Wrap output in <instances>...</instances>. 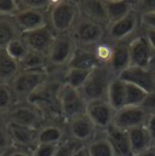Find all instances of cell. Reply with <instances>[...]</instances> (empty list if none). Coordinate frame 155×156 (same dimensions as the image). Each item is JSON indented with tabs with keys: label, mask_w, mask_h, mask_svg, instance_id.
<instances>
[{
	"label": "cell",
	"mask_w": 155,
	"mask_h": 156,
	"mask_svg": "<svg viewBox=\"0 0 155 156\" xmlns=\"http://www.w3.org/2000/svg\"><path fill=\"white\" fill-rule=\"evenodd\" d=\"M144 35L147 37V39L149 41L150 46L153 47V50L155 51V29L146 28V27H144Z\"/></svg>",
	"instance_id": "43"
},
{
	"label": "cell",
	"mask_w": 155,
	"mask_h": 156,
	"mask_svg": "<svg viewBox=\"0 0 155 156\" xmlns=\"http://www.w3.org/2000/svg\"><path fill=\"white\" fill-rule=\"evenodd\" d=\"M20 70L18 62H16L5 48H0V83L10 85Z\"/></svg>",
	"instance_id": "21"
},
{
	"label": "cell",
	"mask_w": 155,
	"mask_h": 156,
	"mask_svg": "<svg viewBox=\"0 0 155 156\" xmlns=\"http://www.w3.org/2000/svg\"><path fill=\"white\" fill-rule=\"evenodd\" d=\"M116 110L107 99H97L87 103L86 115L93 122L97 129L106 131L113 125Z\"/></svg>",
	"instance_id": "12"
},
{
	"label": "cell",
	"mask_w": 155,
	"mask_h": 156,
	"mask_svg": "<svg viewBox=\"0 0 155 156\" xmlns=\"http://www.w3.org/2000/svg\"><path fill=\"white\" fill-rule=\"evenodd\" d=\"M119 78L126 82L135 83L143 88L144 91L153 92L155 91V64L149 68L141 67H128L124 73L119 75Z\"/></svg>",
	"instance_id": "13"
},
{
	"label": "cell",
	"mask_w": 155,
	"mask_h": 156,
	"mask_svg": "<svg viewBox=\"0 0 155 156\" xmlns=\"http://www.w3.org/2000/svg\"><path fill=\"white\" fill-rule=\"evenodd\" d=\"M148 119V114L141 107L126 105L119 110H116L113 125L117 127L130 131L132 128L144 126Z\"/></svg>",
	"instance_id": "14"
},
{
	"label": "cell",
	"mask_w": 155,
	"mask_h": 156,
	"mask_svg": "<svg viewBox=\"0 0 155 156\" xmlns=\"http://www.w3.org/2000/svg\"><path fill=\"white\" fill-rule=\"evenodd\" d=\"M146 128L148 129L153 142L155 144V114H152V115H148V119H147V122H146Z\"/></svg>",
	"instance_id": "41"
},
{
	"label": "cell",
	"mask_w": 155,
	"mask_h": 156,
	"mask_svg": "<svg viewBox=\"0 0 155 156\" xmlns=\"http://www.w3.org/2000/svg\"><path fill=\"white\" fill-rule=\"evenodd\" d=\"M126 91H125V107L126 105H132V107H141L143 101L146 99L148 92L141 88L139 86L126 82Z\"/></svg>",
	"instance_id": "29"
},
{
	"label": "cell",
	"mask_w": 155,
	"mask_h": 156,
	"mask_svg": "<svg viewBox=\"0 0 155 156\" xmlns=\"http://www.w3.org/2000/svg\"><path fill=\"white\" fill-rule=\"evenodd\" d=\"M106 136L110 142L114 151L117 156H132V149L128 137V131L122 129L115 125L109 126L106 131Z\"/></svg>",
	"instance_id": "18"
},
{
	"label": "cell",
	"mask_w": 155,
	"mask_h": 156,
	"mask_svg": "<svg viewBox=\"0 0 155 156\" xmlns=\"http://www.w3.org/2000/svg\"><path fill=\"white\" fill-rule=\"evenodd\" d=\"M15 22L18 29L23 33L38 29L49 24V11L40 10H20L15 16Z\"/></svg>",
	"instance_id": "16"
},
{
	"label": "cell",
	"mask_w": 155,
	"mask_h": 156,
	"mask_svg": "<svg viewBox=\"0 0 155 156\" xmlns=\"http://www.w3.org/2000/svg\"><path fill=\"white\" fill-rule=\"evenodd\" d=\"M125 91H126L125 81L121 80L119 76L114 78L108 90L107 101L115 110H119L125 107Z\"/></svg>",
	"instance_id": "25"
},
{
	"label": "cell",
	"mask_w": 155,
	"mask_h": 156,
	"mask_svg": "<svg viewBox=\"0 0 155 156\" xmlns=\"http://www.w3.org/2000/svg\"><path fill=\"white\" fill-rule=\"evenodd\" d=\"M80 145H84V144L79 143V142L72 139V138L69 137L68 139L62 140V142L57 145L55 156H73Z\"/></svg>",
	"instance_id": "34"
},
{
	"label": "cell",
	"mask_w": 155,
	"mask_h": 156,
	"mask_svg": "<svg viewBox=\"0 0 155 156\" xmlns=\"http://www.w3.org/2000/svg\"><path fill=\"white\" fill-rule=\"evenodd\" d=\"M64 129L57 125H42L38 129V144H59L64 139Z\"/></svg>",
	"instance_id": "26"
},
{
	"label": "cell",
	"mask_w": 155,
	"mask_h": 156,
	"mask_svg": "<svg viewBox=\"0 0 155 156\" xmlns=\"http://www.w3.org/2000/svg\"><path fill=\"white\" fill-rule=\"evenodd\" d=\"M61 114L67 121L86 114L87 102L81 92L67 83H63L58 91Z\"/></svg>",
	"instance_id": "5"
},
{
	"label": "cell",
	"mask_w": 155,
	"mask_h": 156,
	"mask_svg": "<svg viewBox=\"0 0 155 156\" xmlns=\"http://www.w3.org/2000/svg\"><path fill=\"white\" fill-rule=\"evenodd\" d=\"M74 1H79V0H74Z\"/></svg>",
	"instance_id": "49"
},
{
	"label": "cell",
	"mask_w": 155,
	"mask_h": 156,
	"mask_svg": "<svg viewBox=\"0 0 155 156\" xmlns=\"http://www.w3.org/2000/svg\"><path fill=\"white\" fill-rule=\"evenodd\" d=\"M2 156H33V153L31 150H26V149H21V148H16V147H10Z\"/></svg>",
	"instance_id": "40"
},
{
	"label": "cell",
	"mask_w": 155,
	"mask_h": 156,
	"mask_svg": "<svg viewBox=\"0 0 155 156\" xmlns=\"http://www.w3.org/2000/svg\"><path fill=\"white\" fill-rule=\"evenodd\" d=\"M132 1H133V4H135V1H136V0H132Z\"/></svg>",
	"instance_id": "48"
},
{
	"label": "cell",
	"mask_w": 155,
	"mask_h": 156,
	"mask_svg": "<svg viewBox=\"0 0 155 156\" xmlns=\"http://www.w3.org/2000/svg\"><path fill=\"white\" fill-rule=\"evenodd\" d=\"M99 64H109L112 56H113V50H114V44L108 42V41H101L99 44H97L96 46L92 47Z\"/></svg>",
	"instance_id": "33"
},
{
	"label": "cell",
	"mask_w": 155,
	"mask_h": 156,
	"mask_svg": "<svg viewBox=\"0 0 155 156\" xmlns=\"http://www.w3.org/2000/svg\"><path fill=\"white\" fill-rule=\"evenodd\" d=\"M133 156H155V147L153 145L152 148L142 151V153H138V154H135Z\"/></svg>",
	"instance_id": "45"
},
{
	"label": "cell",
	"mask_w": 155,
	"mask_h": 156,
	"mask_svg": "<svg viewBox=\"0 0 155 156\" xmlns=\"http://www.w3.org/2000/svg\"><path fill=\"white\" fill-rule=\"evenodd\" d=\"M5 116L7 119L6 122H13L17 125H22L37 129L42 126V121H44L42 112L31 102L16 103Z\"/></svg>",
	"instance_id": "7"
},
{
	"label": "cell",
	"mask_w": 155,
	"mask_h": 156,
	"mask_svg": "<svg viewBox=\"0 0 155 156\" xmlns=\"http://www.w3.org/2000/svg\"><path fill=\"white\" fill-rule=\"evenodd\" d=\"M67 128L69 137L81 144L90 143L97 136V131H98L86 114L69 120Z\"/></svg>",
	"instance_id": "15"
},
{
	"label": "cell",
	"mask_w": 155,
	"mask_h": 156,
	"mask_svg": "<svg viewBox=\"0 0 155 156\" xmlns=\"http://www.w3.org/2000/svg\"><path fill=\"white\" fill-rule=\"evenodd\" d=\"M6 131L11 147L33 151L38 145V129L27 126L6 122Z\"/></svg>",
	"instance_id": "10"
},
{
	"label": "cell",
	"mask_w": 155,
	"mask_h": 156,
	"mask_svg": "<svg viewBox=\"0 0 155 156\" xmlns=\"http://www.w3.org/2000/svg\"><path fill=\"white\" fill-rule=\"evenodd\" d=\"M139 26H142L141 16L135 10H132L125 17L117 20L115 22H112L107 26V39L112 41L113 44L125 41L127 38H130L132 34L136 33Z\"/></svg>",
	"instance_id": "8"
},
{
	"label": "cell",
	"mask_w": 155,
	"mask_h": 156,
	"mask_svg": "<svg viewBox=\"0 0 155 156\" xmlns=\"http://www.w3.org/2000/svg\"><path fill=\"white\" fill-rule=\"evenodd\" d=\"M5 50H6L7 53H9L16 62H18V63L24 58V56H26V55L28 53V51H29L28 46H27L26 42L23 41L22 37L18 38V39L12 40V41L5 47Z\"/></svg>",
	"instance_id": "32"
},
{
	"label": "cell",
	"mask_w": 155,
	"mask_h": 156,
	"mask_svg": "<svg viewBox=\"0 0 155 156\" xmlns=\"http://www.w3.org/2000/svg\"><path fill=\"white\" fill-rule=\"evenodd\" d=\"M56 37H57V34L55 33V30L52 29L50 23L44 27H40L38 29H34V30L22 34V39L26 42V45L28 46L29 50L44 53L46 56L56 39Z\"/></svg>",
	"instance_id": "11"
},
{
	"label": "cell",
	"mask_w": 155,
	"mask_h": 156,
	"mask_svg": "<svg viewBox=\"0 0 155 156\" xmlns=\"http://www.w3.org/2000/svg\"><path fill=\"white\" fill-rule=\"evenodd\" d=\"M62 1H64V0H49L50 9H51V7H53V6H56V5H58V4H61Z\"/></svg>",
	"instance_id": "46"
},
{
	"label": "cell",
	"mask_w": 155,
	"mask_h": 156,
	"mask_svg": "<svg viewBox=\"0 0 155 156\" xmlns=\"http://www.w3.org/2000/svg\"><path fill=\"white\" fill-rule=\"evenodd\" d=\"M70 34L75 40L78 47L91 48L107 38V27L80 16Z\"/></svg>",
	"instance_id": "4"
},
{
	"label": "cell",
	"mask_w": 155,
	"mask_h": 156,
	"mask_svg": "<svg viewBox=\"0 0 155 156\" xmlns=\"http://www.w3.org/2000/svg\"><path fill=\"white\" fill-rule=\"evenodd\" d=\"M79 17V6L74 0H64L49 10V22L56 34L70 33Z\"/></svg>",
	"instance_id": "3"
},
{
	"label": "cell",
	"mask_w": 155,
	"mask_h": 156,
	"mask_svg": "<svg viewBox=\"0 0 155 156\" xmlns=\"http://www.w3.org/2000/svg\"><path fill=\"white\" fill-rule=\"evenodd\" d=\"M99 66V62L91 48H85V47H78L68 68H78V69H86V70H92L95 67Z\"/></svg>",
	"instance_id": "22"
},
{
	"label": "cell",
	"mask_w": 155,
	"mask_h": 156,
	"mask_svg": "<svg viewBox=\"0 0 155 156\" xmlns=\"http://www.w3.org/2000/svg\"><path fill=\"white\" fill-rule=\"evenodd\" d=\"M20 10H40L49 11V0H17Z\"/></svg>",
	"instance_id": "35"
},
{
	"label": "cell",
	"mask_w": 155,
	"mask_h": 156,
	"mask_svg": "<svg viewBox=\"0 0 155 156\" xmlns=\"http://www.w3.org/2000/svg\"><path fill=\"white\" fill-rule=\"evenodd\" d=\"M128 42H126V40H125V41H120V42L114 44L113 56H112V59L108 66L116 76H119L121 73H124L131 66Z\"/></svg>",
	"instance_id": "19"
},
{
	"label": "cell",
	"mask_w": 155,
	"mask_h": 156,
	"mask_svg": "<svg viewBox=\"0 0 155 156\" xmlns=\"http://www.w3.org/2000/svg\"><path fill=\"white\" fill-rule=\"evenodd\" d=\"M91 70H86V69H78V68H67L66 73L63 75L64 83L80 90L82 87V85L85 83V81L87 80L90 75Z\"/></svg>",
	"instance_id": "30"
},
{
	"label": "cell",
	"mask_w": 155,
	"mask_h": 156,
	"mask_svg": "<svg viewBox=\"0 0 155 156\" xmlns=\"http://www.w3.org/2000/svg\"><path fill=\"white\" fill-rule=\"evenodd\" d=\"M85 145L90 153V156H117L110 142L108 140L104 131H103V136L97 134L90 143Z\"/></svg>",
	"instance_id": "27"
},
{
	"label": "cell",
	"mask_w": 155,
	"mask_h": 156,
	"mask_svg": "<svg viewBox=\"0 0 155 156\" xmlns=\"http://www.w3.org/2000/svg\"><path fill=\"white\" fill-rule=\"evenodd\" d=\"M141 20H142V26L143 27L155 29V13H149V15L141 16Z\"/></svg>",
	"instance_id": "42"
},
{
	"label": "cell",
	"mask_w": 155,
	"mask_h": 156,
	"mask_svg": "<svg viewBox=\"0 0 155 156\" xmlns=\"http://www.w3.org/2000/svg\"><path fill=\"white\" fill-rule=\"evenodd\" d=\"M78 45L75 40L73 39L70 33L66 34H57L56 39L53 41L49 53H47V62L49 66L55 68H68Z\"/></svg>",
	"instance_id": "6"
},
{
	"label": "cell",
	"mask_w": 155,
	"mask_h": 156,
	"mask_svg": "<svg viewBox=\"0 0 155 156\" xmlns=\"http://www.w3.org/2000/svg\"><path fill=\"white\" fill-rule=\"evenodd\" d=\"M141 108L148 114L152 115L155 114V91L149 92L146 97V99L143 101V103L141 104Z\"/></svg>",
	"instance_id": "39"
},
{
	"label": "cell",
	"mask_w": 155,
	"mask_h": 156,
	"mask_svg": "<svg viewBox=\"0 0 155 156\" xmlns=\"http://www.w3.org/2000/svg\"><path fill=\"white\" fill-rule=\"evenodd\" d=\"M22 37L13 16H0V48H5L12 40Z\"/></svg>",
	"instance_id": "23"
},
{
	"label": "cell",
	"mask_w": 155,
	"mask_h": 156,
	"mask_svg": "<svg viewBox=\"0 0 155 156\" xmlns=\"http://www.w3.org/2000/svg\"><path fill=\"white\" fill-rule=\"evenodd\" d=\"M18 11L17 0H0V16H15Z\"/></svg>",
	"instance_id": "37"
},
{
	"label": "cell",
	"mask_w": 155,
	"mask_h": 156,
	"mask_svg": "<svg viewBox=\"0 0 155 156\" xmlns=\"http://www.w3.org/2000/svg\"><path fill=\"white\" fill-rule=\"evenodd\" d=\"M154 147H155V144H154Z\"/></svg>",
	"instance_id": "50"
},
{
	"label": "cell",
	"mask_w": 155,
	"mask_h": 156,
	"mask_svg": "<svg viewBox=\"0 0 155 156\" xmlns=\"http://www.w3.org/2000/svg\"><path fill=\"white\" fill-rule=\"evenodd\" d=\"M21 70H38V69H47L49 62L47 56L40 52L29 50L24 58L18 63Z\"/></svg>",
	"instance_id": "28"
},
{
	"label": "cell",
	"mask_w": 155,
	"mask_h": 156,
	"mask_svg": "<svg viewBox=\"0 0 155 156\" xmlns=\"http://www.w3.org/2000/svg\"><path fill=\"white\" fill-rule=\"evenodd\" d=\"M135 7L132 0H115V1H106V11L109 23L115 22L117 20L125 17L130 13Z\"/></svg>",
	"instance_id": "24"
},
{
	"label": "cell",
	"mask_w": 155,
	"mask_h": 156,
	"mask_svg": "<svg viewBox=\"0 0 155 156\" xmlns=\"http://www.w3.org/2000/svg\"><path fill=\"white\" fill-rule=\"evenodd\" d=\"M77 2L80 16L98 22L106 27L109 24L104 0H79Z\"/></svg>",
	"instance_id": "17"
},
{
	"label": "cell",
	"mask_w": 155,
	"mask_h": 156,
	"mask_svg": "<svg viewBox=\"0 0 155 156\" xmlns=\"http://www.w3.org/2000/svg\"><path fill=\"white\" fill-rule=\"evenodd\" d=\"M128 47H130V61L132 67L149 68L155 64V51L150 46L144 34L133 38L128 42Z\"/></svg>",
	"instance_id": "9"
},
{
	"label": "cell",
	"mask_w": 155,
	"mask_h": 156,
	"mask_svg": "<svg viewBox=\"0 0 155 156\" xmlns=\"http://www.w3.org/2000/svg\"><path fill=\"white\" fill-rule=\"evenodd\" d=\"M73 156H90V153H88L86 145L84 144V145H80V147L78 148L77 151L74 153V155Z\"/></svg>",
	"instance_id": "44"
},
{
	"label": "cell",
	"mask_w": 155,
	"mask_h": 156,
	"mask_svg": "<svg viewBox=\"0 0 155 156\" xmlns=\"http://www.w3.org/2000/svg\"><path fill=\"white\" fill-rule=\"evenodd\" d=\"M128 137H130V143H131V149H132L133 155L142 153L154 145V142L148 129L146 128V126H139V127L130 129Z\"/></svg>",
	"instance_id": "20"
},
{
	"label": "cell",
	"mask_w": 155,
	"mask_h": 156,
	"mask_svg": "<svg viewBox=\"0 0 155 156\" xmlns=\"http://www.w3.org/2000/svg\"><path fill=\"white\" fill-rule=\"evenodd\" d=\"M114 78H116V75L109 66L99 64L91 70L87 80L79 91L87 103L97 99H107L109 86Z\"/></svg>",
	"instance_id": "1"
},
{
	"label": "cell",
	"mask_w": 155,
	"mask_h": 156,
	"mask_svg": "<svg viewBox=\"0 0 155 156\" xmlns=\"http://www.w3.org/2000/svg\"><path fill=\"white\" fill-rule=\"evenodd\" d=\"M58 144H44L39 143L35 149L32 151L33 156H55Z\"/></svg>",
	"instance_id": "38"
},
{
	"label": "cell",
	"mask_w": 155,
	"mask_h": 156,
	"mask_svg": "<svg viewBox=\"0 0 155 156\" xmlns=\"http://www.w3.org/2000/svg\"><path fill=\"white\" fill-rule=\"evenodd\" d=\"M133 10L139 16L155 13V0H136Z\"/></svg>",
	"instance_id": "36"
},
{
	"label": "cell",
	"mask_w": 155,
	"mask_h": 156,
	"mask_svg": "<svg viewBox=\"0 0 155 156\" xmlns=\"http://www.w3.org/2000/svg\"><path fill=\"white\" fill-rule=\"evenodd\" d=\"M49 80L47 69L38 70H20L16 78L10 83V87L18 102H28L32 94Z\"/></svg>",
	"instance_id": "2"
},
{
	"label": "cell",
	"mask_w": 155,
	"mask_h": 156,
	"mask_svg": "<svg viewBox=\"0 0 155 156\" xmlns=\"http://www.w3.org/2000/svg\"><path fill=\"white\" fill-rule=\"evenodd\" d=\"M104 1H115V0H104Z\"/></svg>",
	"instance_id": "47"
},
{
	"label": "cell",
	"mask_w": 155,
	"mask_h": 156,
	"mask_svg": "<svg viewBox=\"0 0 155 156\" xmlns=\"http://www.w3.org/2000/svg\"><path fill=\"white\" fill-rule=\"evenodd\" d=\"M16 103L17 101L10 85L0 83V115H6Z\"/></svg>",
	"instance_id": "31"
}]
</instances>
